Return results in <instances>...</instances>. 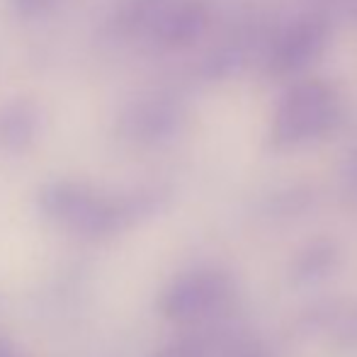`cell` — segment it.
Instances as JSON below:
<instances>
[{"mask_svg": "<svg viewBox=\"0 0 357 357\" xmlns=\"http://www.w3.org/2000/svg\"><path fill=\"white\" fill-rule=\"evenodd\" d=\"M39 105L29 98H15L0 107V151L22 153L37 142Z\"/></svg>", "mask_w": 357, "mask_h": 357, "instance_id": "5b68a950", "label": "cell"}, {"mask_svg": "<svg viewBox=\"0 0 357 357\" xmlns=\"http://www.w3.org/2000/svg\"><path fill=\"white\" fill-rule=\"evenodd\" d=\"M95 190L88 185L71 183V180H59V183H49L39 192V209L47 219L56 221V224H66L75 229L83 214L95 199Z\"/></svg>", "mask_w": 357, "mask_h": 357, "instance_id": "277c9868", "label": "cell"}, {"mask_svg": "<svg viewBox=\"0 0 357 357\" xmlns=\"http://www.w3.org/2000/svg\"><path fill=\"white\" fill-rule=\"evenodd\" d=\"M165 3L168 0H122L105 22L102 34L109 42L137 37L146 27H153L158 22L163 10L168 8Z\"/></svg>", "mask_w": 357, "mask_h": 357, "instance_id": "8992f818", "label": "cell"}, {"mask_svg": "<svg viewBox=\"0 0 357 357\" xmlns=\"http://www.w3.org/2000/svg\"><path fill=\"white\" fill-rule=\"evenodd\" d=\"M219 282L212 275H190L183 282H178L165 296V314L183 319V316H192L209 306V301L216 296Z\"/></svg>", "mask_w": 357, "mask_h": 357, "instance_id": "52a82bcc", "label": "cell"}, {"mask_svg": "<svg viewBox=\"0 0 357 357\" xmlns=\"http://www.w3.org/2000/svg\"><path fill=\"white\" fill-rule=\"evenodd\" d=\"M321 39H324V32H321L319 24L306 22L299 24L289 37L284 39L282 49H280L278 63L282 71H294L301 63H306V59H311L319 49Z\"/></svg>", "mask_w": 357, "mask_h": 357, "instance_id": "ba28073f", "label": "cell"}, {"mask_svg": "<svg viewBox=\"0 0 357 357\" xmlns=\"http://www.w3.org/2000/svg\"><path fill=\"white\" fill-rule=\"evenodd\" d=\"M180 107L170 98H144L119 114L117 129L124 139L142 146H153L173 137L180 127Z\"/></svg>", "mask_w": 357, "mask_h": 357, "instance_id": "7a4b0ae2", "label": "cell"}, {"mask_svg": "<svg viewBox=\"0 0 357 357\" xmlns=\"http://www.w3.org/2000/svg\"><path fill=\"white\" fill-rule=\"evenodd\" d=\"M338 119L335 98L321 85H299L294 88L280 107L278 134L280 142H301L331 129Z\"/></svg>", "mask_w": 357, "mask_h": 357, "instance_id": "6da1fadb", "label": "cell"}, {"mask_svg": "<svg viewBox=\"0 0 357 357\" xmlns=\"http://www.w3.org/2000/svg\"><path fill=\"white\" fill-rule=\"evenodd\" d=\"M207 5L199 0H185V3L163 10L158 22L153 24L155 39L168 49H183L197 42L207 27Z\"/></svg>", "mask_w": 357, "mask_h": 357, "instance_id": "3957f363", "label": "cell"}, {"mask_svg": "<svg viewBox=\"0 0 357 357\" xmlns=\"http://www.w3.org/2000/svg\"><path fill=\"white\" fill-rule=\"evenodd\" d=\"M13 5L20 17H37L47 8H52L54 0H13Z\"/></svg>", "mask_w": 357, "mask_h": 357, "instance_id": "9c48e42d", "label": "cell"}, {"mask_svg": "<svg viewBox=\"0 0 357 357\" xmlns=\"http://www.w3.org/2000/svg\"><path fill=\"white\" fill-rule=\"evenodd\" d=\"M0 357H20L17 353L13 350V345L8 343V340L0 338Z\"/></svg>", "mask_w": 357, "mask_h": 357, "instance_id": "30bf717a", "label": "cell"}]
</instances>
